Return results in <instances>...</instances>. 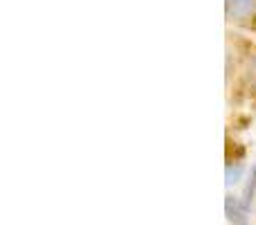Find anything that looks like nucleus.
Masks as SVG:
<instances>
[{
	"mask_svg": "<svg viewBox=\"0 0 256 225\" xmlns=\"http://www.w3.org/2000/svg\"><path fill=\"white\" fill-rule=\"evenodd\" d=\"M225 12L230 21L252 23L256 18V0H225Z\"/></svg>",
	"mask_w": 256,
	"mask_h": 225,
	"instance_id": "obj_1",
	"label": "nucleus"
},
{
	"mask_svg": "<svg viewBox=\"0 0 256 225\" xmlns=\"http://www.w3.org/2000/svg\"><path fill=\"white\" fill-rule=\"evenodd\" d=\"M254 191H256V167H252V171H250V178H248V182H245V189H243V198H240V203H243L245 209L252 207Z\"/></svg>",
	"mask_w": 256,
	"mask_h": 225,
	"instance_id": "obj_4",
	"label": "nucleus"
},
{
	"mask_svg": "<svg viewBox=\"0 0 256 225\" xmlns=\"http://www.w3.org/2000/svg\"><path fill=\"white\" fill-rule=\"evenodd\" d=\"M225 212H227V218H230V223H234V225H248V209L243 207V203H240L236 196H232V194L225 196Z\"/></svg>",
	"mask_w": 256,
	"mask_h": 225,
	"instance_id": "obj_2",
	"label": "nucleus"
},
{
	"mask_svg": "<svg viewBox=\"0 0 256 225\" xmlns=\"http://www.w3.org/2000/svg\"><path fill=\"white\" fill-rule=\"evenodd\" d=\"M240 176H243V164L240 162H230L227 164V169H225V178H227V185H238L240 182Z\"/></svg>",
	"mask_w": 256,
	"mask_h": 225,
	"instance_id": "obj_5",
	"label": "nucleus"
},
{
	"mask_svg": "<svg viewBox=\"0 0 256 225\" xmlns=\"http://www.w3.org/2000/svg\"><path fill=\"white\" fill-rule=\"evenodd\" d=\"M243 77H245V84H248L250 88L256 90V50H254V52H250L248 59H245Z\"/></svg>",
	"mask_w": 256,
	"mask_h": 225,
	"instance_id": "obj_3",
	"label": "nucleus"
}]
</instances>
